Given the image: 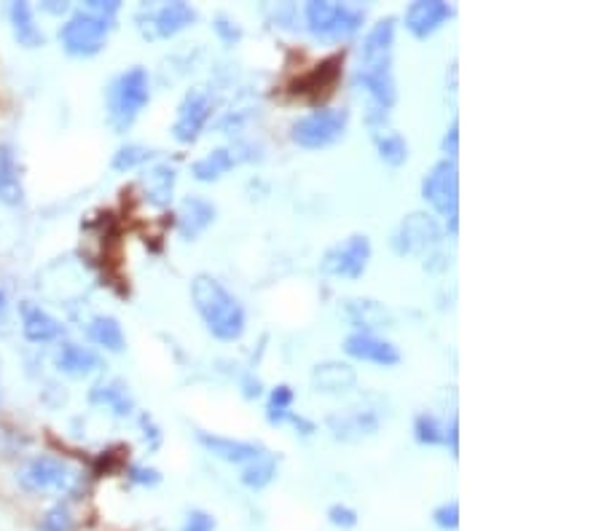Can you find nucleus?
<instances>
[{
  "label": "nucleus",
  "mask_w": 604,
  "mask_h": 531,
  "mask_svg": "<svg viewBox=\"0 0 604 531\" xmlns=\"http://www.w3.org/2000/svg\"><path fill=\"white\" fill-rule=\"evenodd\" d=\"M191 298L202 314L207 330L221 341H237L245 333V309L237 298L210 274H196L191 282Z\"/></svg>",
  "instance_id": "f257e3e1"
},
{
  "label": "nucleus",
  "mask_w": 604,
  "mask_h": 531,
  "mask_svg": "<svg viewBox=\"0 0 604 531\" xmlns=\"http://www.w3.org/2000/svg\"><path fill=\"white\" fill-rule=\"evenodd\" d=\"M116 0H92L84 3V9H78L73 17L60 27L62 49L70 57H94L105 49V41L113 30V17L119 14Z\"/></svg>",
  "instance_id": "f03ea898"
},
{
  "label": "nucleus",
  "mask_w": 604,
  "mask_h": 531,
  "mask_svg": "<svg viewBox=\"0 0 604 531\" xmlns=\"http://www.w3.org/2000/svg\"><path fill=\"white\" fill-rule=\"evenodd\" d=\"M19 486L30 494H60V497H70L81 489L84 475L78 467L60 459V456H33L30 462L17 472Z\"/></svg>",
  "instance_id": "7ed1b4c3"
},
{
  "label": "nucleus",
  "mask_w": 604,
  "mask_h": 531,
  "mask_svg": "<svg viewBox=\"0 0 604 531\" xmlns=\"http://www.w3.org/2000/svg\"><path fill=\"white\" fill-rule=\"evenodd\" d=\"M151 100V84L145 68H129L108 86V121L116 132H127L140 110Z\"/></svg>",
  "instance_id": "20e7f679"
},
{
  "label": "nucleus",
  "mask_w": 604,
  "mask_h": 531,
  "mask_svg": "<svg viewBox=\"0 0 604 531\" xmlns=\"http://www.w3.org/2000/svg\"><path fill=\"white\" fill-rule=\"evenodd\" d=\"M307 25L315 38L323 41H347L358 33L363 25V11L344 6V3H333V0H312L307 3Z\"/></svg>",
  "instance_id": "39448f33"
},
{
  "label": "nucleus",
  "mask_w": 604,
  "mask_h": 531,
  "mask_svg": "<svg viewBox=\"0 0 604 531\" xmlns=\"http://www.w3.org/2000/svg\"><path fill=\"white\" fill-rule=\"evenodd\" d=\"M349 124V113L339 108H325L315 110V113H307L301 116L293 124V143L307 148V151H320V148H328V145L339 143L344 132H347Z\"/></svg>",
  "instance_id": "423d86ee"
},
{
  "label": "nucleus",
  "mask_w": 604,
  "mask_h": 531,
  "mask_svg": "<svg viewBox=\"0 0 604 531\" xmlns=\"http://www.w3.org/2000/svg\"><path fill=\"white\" fill-rule=\"evenodd\" d=\"M422 196L433 204L435 212L449 218V231L457 234V210H460V172L457 161H438L422 183Z\"/></svg>",
  "instance_id": "0eeeda50"
},
{
  "label": "nucleus",
  "mask_w": 604,
  "mask_h": 531,
  "mask_svg": "<svg viewBox=\"0 0 604 531\" xmlns=\"http://www.w3.org/2000/svg\"><path fill=\"white\" fill-rule=\"evenodd\" d=\"M196 22V11L188 6V3H164V6H145L137 14V30L145 35V38H172L178 35L180 30H186L188 25Z\"/></svg>",
  "instance_id": "6e6552de"
},
{
  "label": "nucleus",
  "mask_w": 604,
  "mask_h": 531,
  "mask_svg": "<svg viewBox=\"0 0 604 531\" xmlns=\"http://www.w3.org/2000/svg\"><path fill=\"white\" fill-rule=\"evenodd\" d=\"M371 261V242L366 234L349 236L347 242H341L333 250H328L323 258V271L331 277L360 279Z\"/></svg>",
  "instance_id": "1a4fd4ad"
},
{
  "label": "nucleus",
  "mask_w": 604,
  "mask_h": 531,
  "mask_svg": "<svg viewBox=\"0 0 604 531\" xmlns=\"http://www.w3.org/2000/svg\"><path fill=\"white\" fill-rule=\"evenodd\" d=\"M210 113H213L210 94L202 92V89H191V92L183 97V102H180L178 118H175V124H172V137L183 145L196 143V137L202 135Z\"/></svg>",
  "instance_id": "9d476101"
},
{
  "label": "nucleus",
  "mask_w": 604,
  "mask_h": 531,
  "mask_svg": "<svg viewBox=\"0 0 604 531\" xmlns=\"http://www.w3.org/2000/svg\"><path fill=\"white\" fill-rule=\"evenodd\" d=\"M441 242V226L433 215L427 212H414L409 218L400 223V231L395 236V250L400 255H414L425 253L430 247H435Z\"/></svg>",
  "instance_id": "9b49d317"
},
{
  "label": "nucleus",
  "mask_w": 604,
  "mask_h": 531,
  "mask_svg": "<svg viewBox=\"0 0 604 531\" xmlns=\"http://www.w3.org/2000/svg\"><path fill=\"white\" fill-rule=\"evenodd\" d=\"M392 43H395V19H379L368 30L366 41H363L360 70H366V73H392Z\"/></svg>",
  "instance_id": "f8f14e48"
},
{
  "label": "nucleus",
  "mask_w": 604,
  "mask_h": 531,
  "mask_svg": "<svg viewBox=\"0 0 604 531\" xmlns=\"http://www.w3.org/2000/svg\"><path fill=\"white\" fill-rule=\"evenodd\" d=\"M344 352H347L349 357H355V360L384 365V368H392V365L400 363L398 346L374 336V333H360V330L344 341Z\"/></svg>",
  "instance_id": "ddd939ff"
},
{
  "label": "nucleus",
  "mask_w": 604,
  "mask_h": 531,
  "mask_svg": "<svg viewBox=\"0 0 604 531\" xmlns=\"http://www.w3.org/2000/svg\"><path fill=\"white\" fill-rule=\"evenodd\" d=\"M454 14L449 3L443 0H417L406 9V30H409L414 38H427L433 35L438 27L446 22V19Z\"/></svg>",
  "instance_id": "4468645a"
},
{
  "label": "nucleus",
  "mask_w": 604,
  "mask_h": 531,
  "mask_svg": "<svg viewBox=\"0 0 604 531\" xmlns=\"http://www.w3.org/2000/svg\"><path fill=\"white\" fill-rule=\"evenodd\" d=\"M245 148L242 145H226V148H215L213 153H207L205 159H199L191 164V175L199 180V183H213V180H221L229 169H234L237 164L247 159Z\"/></svg>",
  "instance_id": "2eb2a0df"
},
{
  "label": "nucleus",
  "mask_w": 604,
  "mask_h": 531,
  "mask_svg": "<svg viewBox=\"0 0 604 531\" xmlns=\"http://www.w3.org/2000/svg\"><path fill=\"white\" fill-rule=\"evenodd\" d=\"M199 443H202V446H205L213 456H218V459L231 464H247L264 454V448L256 446V443L221 438V435H210V432H199Z\"/></svg>",
  "instance_id": "dca6fc26"
},
{
  "label": "nucleus",
  "mask_w": 604,
  "mask_h": 531,
  "mask_svg": "<svg viewBox=\"0 0 604 531\" xmlns=\"http://www.w3.org/2000/svg\"><path fill=\"white\" fill-rule=\"evenodd\" d=\"M358 381V373L349 363H339V360H328V363L315 365L312 371V387L317 392H325V395H339V392H347V389L355 387Z\"/></svg>",
  "instance_id": "f3484780"
},
{
  "label": "nucleus",
  "mask_w": 604,
  "mask_h": 531,
  "mask_svg": "<svg viewBox=\"0 0 604 531\" xmlns=\"http://www.w3.org/2000/svg\"><path fill=\"white\" fill-rule=\"evenodd\" d=\"M215 220V207L202 196H188L180 204L178 231L183 239H196Z\"/></svg>",
  "instance_id": "a211bd4d"
},
{
  "label": "nucleus",
  "mask_w": 604,
  "mask_h": 531,
  "mask_svg": "<svg viewBox=\"0 0 604 531\" xmlns=\"http://www.w3.org/2000/svg\"><path fill=\"white\" fill-rule=\"evenodd\" d=\"M25 199L22 175H19L17 153L9 143H0V204L17 207Z\"/></svg>",
  "instance_id": "6ab92c4d"
},
{
  "label": "nucleus",
  "mask_w": 604,
  "mask_h": 531,
  "mask_svg": "<svg viewBox=\"0 0 604 531\" xmlns=\"http://www.w3.org/2000/svg\"><path fill=\"white\" fill-rule=\"evenodd\" d=\"M347 317L352 325H358L360 333H371V330L390 328L392 314L390 309L374 298H352L347 301Z\"/></svg>",
  "instance_id": "aec40b11"
},
{
  "label": "nucleus",
  "mask_w": 604,
  "mask_h": 531,
  "mask_svg": "<svg viewBox=\"0 0 604 531\" xmlns=\"http://www.w3.org/2000/svg\"><path fill=\"white\" fill-rule=\"evenodd\" d=\"M62 325L54 320L52 314L43 312L41 306L22 304V333L33 344H49L54 338L62 336Z\"/></svg>",
  "instance_id": "412c9836"
},
{
  "label": "nucleus",
  "mask_w": 604,
  "mask_h": 531,
  "mask_svg": "<svg viewBox=\"0 0 604 531\" xmlns=\"http://www.w3.org/2000/svg\"><path fill=\"white\" fill-rule=\"evenodd\" d=\"M9 22L19 46H25V49H38V46L46 43V35L41 33V27L35 25L33 9H30L27 3H22V0L9 6Z\"/></svg>",
  "instance_id": "4be33fe9"
},
{
  "label": "nucleus",
  "mask_w": 604,
  "mask_h": 531,
  "mask_svg": "<svg viewBox=\"0 0 604 531\" xmlns=\"http://www.w3.org/2000/svg\"><path fill=\"white\" fill-rule=\"evenodd\" d=\"M145 199L154 207H167L172 202V191H175V169L170 164H156L143 175Z\"/></svg>",
  "instance_id": "5701e85b"
},
{
  "label": "nucleus",
  "mask_w": 604,
  "mask_h": 531,
  "mask_svg": "<svg viewBox=\"0 0 604 531\" xmlns=\"http://www.w3.org/2000/svg\"><path fill=\"white\" fill-rule=\"evenodd\" d=\"M57 368L62 373H68V376H89L100 368V357L92 352V349H86V346L78 344H65L57 354Z\"/></svg>",
  "instance_id": "b1692460"
},
{
  "label": "nucleus",
  "mask_w": 604,
  "mask_h": 531,
  "mask_svg": "<svg viewBox=\"0 0 604 531\" xmlns=\"http://www.w3.org/2000/svg\"><path fill=\"white\" fill-rule=\"evenodd\" d=\"M89 400L94 405H108L116 416H129L132 413V397L129 389L121 381H108V384H97L89 392Z\"/></svg>",
  "instance_id": "393cba45"
},
{
  "label": "nucleus",
  "mask_w": 604,
  "mask_h": 531,
  "mask_svg": "<svg viewBox=\"0 0 604 531\" xmlns=\"http://www.w3.org/2000/svg\"><path fill=\"white\" fill-rule=\"evenodd\" d=\"M89 338L97 346L108 349V352H124V344H127L119 320L116 317H105V314H100V317H94L89 322Z\"/></svg>",
  "instance_id": "a878e982"
},
{
  "label": "nucleus",
  "mask_w": 604,
  "mask_h": 531,
  "mask_svg": "<svg viewBox=\"0 0 604 531\" xmlns=\"http://www.w3.org/2000/svg\"><path fill=\"white\" fill-rule=\"evenodd\" d=\"M274 475H277L274 459L261 454L253 462H247V467L242 470V483H245L247 489H264V486H269L274 481Z\"/></svg>",
  "instance_id": "bb28decb"
},
{
  "label": "nucleus",
  "mask_w": 604,
  "mask_h": 531,
  "mask_svg": "<svg viewBox=\"0 0 604 531\" xmlns=\"http://www.w3.org/2000/svg\"><path fill=\"white\" fill-rule=\"evenodd\" d=\"M339 65L341 57H333L328 62H323V65H317V70H312L304 81H298L293 92H309V89L320 92L323 86H333L336 84V76H339Z\"/></svg>",
  "instance_id": "cd10ccee"
},
{
  "label": "nucleus",
  "mask_w": 604,
  "mask_h": 531,
  "mask_svg": "<svg viewBox=\"0 0 604 531\" xmlns=\"http://www.w3.org/2000/svg\"><path fill=\"white\" fill-rule=\"evenodd\" d=\"M376 148H379L384 164H390V167H400L409 159V145L398 132H384V135L376 137Z\"/></svg>",
  "instance_id": "c85d7f7f"
},
{
  "label": "nucleus",
  "mask_w": 604,
  "mask_h": 531,
  "mask_svg": "<svg viewBox=\"0 0 604 531\" xmlns=\"http://www.w3.org/2000/svg\"><path fill=\"white\" fill-rule=\"evenodd\" d=\"M414 432H417V440L422 443V446H441V443H446V435H449V430L435 419L433 413H422V416H417Z\"/></svg>",
  "instance_id": "c756f323"
},
{
  "label": "nucleus",
  "mask_w": 604,
  "mask_h": 531,
  "mask_svg": "<svg viewBox=\"0 0 604 531\" xmlns=\"http://www.w3.org/2000/svg\"><path fill=\"white\" fill-rule=\"evenodd\" d=\"M290 405H293V389L280 384L277 389H272V395H269V405H266V416H269V422L272 424H282L288 422L290 416Z\"/></svg>",
  "instance_id": "7c9ffc66"
},
{
  "label": "nucleus",
  "mask_w": 604,
  "mask_h": 531,
  "mask_svg": "<svg viewBox=\"0 0 604 531\" xmlns=\"http://www.w3.org/2000/svg\"><path fill=\"white\" fill-rule=\"evenodd\" d=\"M148 159H154V151L151 148H143V145H124L116 151L113 156V169L116 172H129V169L140 167Z\"/></svg>",
  "instance_id": "2f4dec72"
},
{
  "label": "nucleus",
  "mask_w": 604,
  "mask_h": 531,
  "mask_svg": "<svg viewBox=\"0 0 604 531\" xmlns=\"http://www.w3.org/2000/svg\"><path fill=\"white\" fill-rule=\"evenodd\" d=\"M73 529V513L68 505H54L49 513L43 515L41 531H70Z\"/></svg>",
  "instance_id": "473e14b6"
},
{
  "label": "nucleus",
  "mask_w": 604,
  "mask_h": 531,
  "mask_svg": "<svg viewBox=\"0 0 604 531\" xmlns=\"http://www.w3.org/2000/svg\"><path fill=\"white\" fill-rule=\"evenodd\" d=\"M433 518H435V523L441 526V529L454 531V529H457V526H460V505H457V502L441 505L433 513Z\"/></svg>",
  "instance_id": "72a5a7b5"
},
{
  "label": "nucleus",
  "mask_w": 604,
  "mask_h": 531,
  "mask_svg": "<svg viewBox=\"0 0 604 531\" xmlns=\"http://www.w3.org/2000/svg\"><path fill=\"white\" fill-rule=\"evenodd\" d=\"M180 531H215V518L210 513H205V510H191Z\"/></svg>",
  "instance_id": "f704fd0d"
},
{
  "label": "nucleus",
  "mask_w": 604,
  "mask_h": 531,
  "mask_svg": "<svg viewBox=\"0 0 604 531\" xmlns=\"http://www.w3.org/2000/svg\"><path fill=\"white\" fill-rule=\"evenodd\" d=\"M328 521H331L333 526H339V529H352V526L358 523V513L347 505H333L331 510H328Z\"/></svg>",
  "instance_id": "c9c22d12"
},
{
  "label": "nucleus",
  "mask_w": 604,
  "mask_h": 531,
  "mask_svg": "<svg viewBox=\"0 0 604 531\" xmlns=\"http://www.w3.org/2000/svg\"><path fill=\"white\" fill-rule=\"evenodd\" d=\"M215 33L221 35L223 43H226V46H234V43H237L239 38H242V30H239L237 22H231L229 17H218V19H215Z\"/></svg>",
  "instance_id": "e433bc0d"
},
{
  "label": "nucleus",
  "mask_w": 604,
  "mask_h": 531,
  "mask_svg": "<svg viewBox=\"0 0 604 531\" xmlns=\"http://www.w3.org/2000/svg\"><path fill=\"white\" fill-rule=\"evenodd\" d=\"M129 481L140 483V486H156L162 481V475L151 467H129Z\"/></svg>",
  "instance_id": "4c0bfd02"
},
{
  "label": "nucleus",
  "mask_w": 604,
  "mask_h": 531,
  "mask_svg": "<svg viewBox=\"0 0 604 531\" xmlns=\"http://www.w3.org/2000/svg\"><path fill=\"white\" fill-rule=\"evenodd\" d=\"M457 121L451 124V129L446 132V137H443V153L449 156V159H454L457 156V140H460V135H457Z\"/></svg>",
  "instance_id": "58836bf2"
},
{
  "label": "nucleus",
  "mask_w": 604,
  "mask_h": 531,
  "mask_svg": "<svg viewBox=\"0 0 604 531\" xmlns=\"http://www.w3.org/2000/svg\"><path fill=\"white\" fill-rule=\"evenodd\" d=\"M43 11H49V14H65V11H68V3H43Z\"/></svg>",
  "instance_id": "ea45409f"
},
{
  "label": "nucleus",
  "mask_w": 604,
  "mask_h": 531,
  "mask_svg": "<svg viewBox=\"0 0 604 531\" xmlns=\"http://www.w3.org/2000/svg\"><path fill=\"white\" fill-rule=\"evenodd\" d=\"M6 309V295H3V290H0V312Z\"/></svg>",
  "instance_id": "a19ab883"
}]
</instances>
